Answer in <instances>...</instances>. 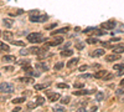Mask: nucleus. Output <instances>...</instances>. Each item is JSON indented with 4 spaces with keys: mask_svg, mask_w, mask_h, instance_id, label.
<instances>
[{
    "mask_svg": "<svg viewBox=\"0 0 124 112\" xmlns=\"http://www.w3.org/2000/svg\"><path fill=\"white\" fill-rule=\"evenodd\" d=\"M29 19H30V21H32V23H42V21H46L48 19V15L47 14H41L37 10H32V11L30 13Z\"/></svg>",
    "mask_w": 124,
    "mask_h": 112,
    "instance_id": "obj_1",
    "label": "nucleus"
},
{
    "mask_svg": "<svg viewBox=\"0 0 124 112\" xmlns=\"http://www.w3.org/2000/svg\"><path fill=\"white\" fill-rule=\"evenodd\" d=\"M27 40L30 43L32 44H37V43H42L44 39H42V35H41L40 33H31L27 35Z\"/></svg>",
    "mask_w": 124,
    "mask_h": 112,
    "instance_id": "obj_2",
    "label": "nucleus"
},
{
    "mask_svg": "<svg viewBox=\"0 0 124 112\" xmlns=\"http://www.w3.org/2000/svg\"><path fill=\"white\" fill-rule=\"evenodd\" d=\"M0 92L1 94H13L14 92V85L9 82H1L0 84Z\"/></svg>",
    "mask_w": 124,
    "mask_h": 112,
    "instance_id": "obj_3",
    "label": "nucleus"
},
{
    "mask_svg": "<svg viewBox=\"0 0 124 112\" xmlns=\"http://www.w3.org/2000/svg\"><path fill=\"white\" fill-rule=\"evenodd\" d=\"M63 43V37H56L54 41H48L46 45H45V49L48 47V46H57V45H61Z\"/></svg>",
    "mask_w": 124,
    "mask_h": 112,
    "instance_id": "obj_4",
    "label": "nucleus"
},
{
    "mask_svg": "<svg viewBox=\"0 0 124 112\" xmlns=\"http://www.w3.org/2000/svg\"><path fill=\"white\" fill-rule=\"evenodd\" d=\"M94 94L93 90H78V91H73V95L76 96H82V95H92Z\"/></svg>",
    "mask_w": 124,
    "mask_h": 112,
    "instance_id": "obj_5",
    "label": "nucleus"
},
{
    "mask_svg": "<svg viewBox=\"0 0 124 112\" xmlns=\"http://www.w3.org/2000/svg\"><path fill=\"white\" fill-rule=\"evenodd\" d=\"M46 94L48 96V101L50 102H55L60 98V94H55V92H50V91H46Z\"/></svg>",
    "mask_w": 124,
    "mask_h": 112,
    "instance_id": "obj_6",
    "label": "nucleus"
},
{
    "mask_svg": "<svg viewBox=\"0 0 124 112\" xmlns=\"http://www.w3.org/2000/svg\"><path fill=\"white\" fill-rule=\"evenodd\" d=\"M116 25H117L116 21H106V23H102L101 27H102V29H108V30H110V29H114Z\"/></svg>",
    "mask_w": 124,
    "mask_h": 112,
    "instance_id": "obj_7",
    "label": "nucleus"
},
{
    "mask_svg": "<svg viewBox=\"0 0 124 112\" xmlns=\"http://www.w3.org/2000/svg\"><path fill=\"white\" fill-rule=\"evenodd\" d=\"M106 54V51L103 49H97V50H93V51L91 52V56L92 57H101Z\"/></svg>",
    "mask_w": 124,
    "mask_h": 112,
    "instance_id": "obj_8",
    "label": "nucleus"
},
{
    "mask_svg": "<svg viewBox=\"0 0 124 112\" xmlns=\"http://www.w3.org/2000/svg\"><path fill=\"white\" fill-rule=\"evenodd\" d=\"M120 60V54H110L108 56H106V61H118Z\"/></svg>",
    "mask_w": 124,
    "mask_h": 112,
    "instance_id": "obj_9",
    "label": "nucleus"
},
{
    "mask_svg": "<svg viewBox=\"0 0 124 112\" xmlns=\"http://www.w3.org/2000/svg\"><path fill=\"white\" fill-rule=\"evenodd\" d=\"M78 61H79V59L78 57H73V59H71L68 62H67V67L68 69H72V67H75L77 64H78Z\"/></svg>",
    "mask_w": 124,
    "mask_h": 112,
    "instance_id": "obj_10",
    "label": "nucleus"
},
{
    "mask_svg": "<svg viewBox=\"0 0 124 112\" xmlns=\"http://www.w3.org/2000/svg\"><path fill=\"white\" fill-rule=\"evenodd\" d=\"M1 60L4 61V62H14V61L16 60L14 55H5L1 57Z\"/></svg>",
    "mask_w": 124,
    "mask_h": 112,
    "instance_id": "obj_11",
    "label": "nucleus"
},
{
    "mask_svg": "<svg viewBox=\"0 0 124 112\" xmlns=\"http://www.w3.org/2000/svg\"><path fill=\"white\" fill-rule=\"evenodd\" d=\"M35 66H36L37 70H41V71H47V70H48V66H47L45 62H37Z\"/></svg>",
    "mask_w": 124,
    "mask_h": 112,
    "instance_id": "obj_12",
    "label": "nucleus"
},
{
    "mask_svg": "<svg viewBox=\"0 0 124 112\" xmlns=\"http://www.w3.org/2000/svg\"><path fill=\"white\" fill-rule=\"evenodd\" d=\"M73 55V51H72V50H62L61 51V56L62 57H70V56H72Z\"/></svg>",
    "mask_w": 124,
    "mask_h": 112,
    "instance_id": "obj_13",
    "label": "nucleus"
},
{
    "mask_svg": "<svg viewBox=\"0 0 124 112\" xmlns=\"http://www.w3.org/2000/svg\"><path fill=\"white\" fill-rule=\"evenodd\" d=\"M13 33L11 31H4V34H3V37L6 40V41H11L13 40Z\"/></svg>",
    "mask_w": 124,
    "mask_h": 112,
    "instance_id": "obj_14",
    "label": "nucleus"
},
{
    "mask_svg": "<svg viewBox=\"0 0 124 112\" xmlns=\"http://www.w3.org/2000/svg\"><path fill=\"white\" fill-rule=\"evenodd\" d=\"M108 74V71H106V70H102V71H97V72L94 74V77H97V78H103L106 75Z\"/></svg>",
    "mask_w": 124,
    "mask_h": 112,
    "instance_id": "obj_15",
    "label": "nucleus"
},
{
    "mask_svg": "<svg viewBox=\"0 0 124 112\" xmlns=\"http://www.w3.org/2000/svg\"><path fill=\"white\" fill-rule=\"evenodd\" d=\"M70 30V27H62V29H58V30H56V31H52L51 33V35H56V34H65V33H67Z\"/></svg>",
    "mask_w": 124,
    "mask_h": 112,
    "instance_id": "obj_16",
    "label": "nucleus"
},
{
    "mask_svg": "<svg viewBox=\"0 0 124 112\" xmlns=\"http://www.w3.org/2000/svg\"><path fill=\"white\" fill-rule=\"evenodd\" d=\"M113 50H114L116 54H123V52H124V46H123V45L114 46V47H113Z\"/></svg>",
    "mask_w": 124,
    "mask_h": 112,
    "instance_id": "obj_17",
    "label": "nucleus"
},
{
    "mask_svg": "<svg viewBox=\"0 0 124 112\" xmlns=\"http://www.w3.org/2000/svg\"><path fill=\"white\" fill-rule=\"evenodd\" d=\"M19 81H21V82H24V84H31V82H34V78H31V77H20Z\"/></svg>",
    "mask_w": 124,
    "mask_h": 112,
    "instance_id": "obj_18",
    "label": "nucleus"
},
{
    "mask_svg": "<svg viewBox=\"0 0 124 112\" xmlns=\"http://www.w3.org/2000/svg\"><path fill=\"white\" fill-rule=\"evenodd\" d=\"M47 86H48V84H37V85H35V86H34V88H35V90H37V91H40V90L46 88Z\"/></svg>",
    "mask_w": 124,
    "mask_h": 112,
    "instance_id": "obj_19",
    "label": "nucleus"
},
{
    "mask_svg": "<svg viewBox=\"0 0 124 112\" xmlns=\"http://www.w3.org/2000/svg\"><path fill=\"white\" fill-rule=\"evenodd\" d=\"M3 21H4V25H5L6 27H10V26H13V24H14V21H13L11 19H4Z\"/></svg>",
    "mask_w": 124,
    "mask_h": 112,
    "instance_id": "obj_20",
    "label": "nucleus"
},
{
    "mask_svg": "<svg viewBox=\"0 0 124 112\" xmlns=\"http://www.w3.org/2000/svg\"><path fill=\"white\" fill-rule=\"evenodd\" d=\"M29 50V54H35V55H37L39 52H40V47H30V49H27Z\"/></svg>",
    "mask_w": 124,
    "mask_h": 112,
    "instance_id": "obj_21",
    "label": "nucleus"
},
{
    "mask_svg": "<svg viewBox=\"0 0 124 112\" xmlns=\"http://www.w3.org/2000/svg\"><path fill=\"white\" fill-rule=\"evenodd\" d=\"M86 43L89 44V45H93V44H97V43H98V40H97L96 37H88V39L86 40Z\"/></svg>",
    "mask_w": 124,
    "mask_h": 112,
    "instance_id": "obj_22",
    "label": "nucleus"
},
{
    "mask_svg": "<svg viewBox=\"0 0 124 112\" xmlns=\"http://www.w3.org/2000/svg\"><path fill=\"white\" fill-rule=\"evenodd\" d=\"M25 101V97H16V98H14L11 102L13 103H15V105H17V103H21V102H24Z\"/></svg>",
    "mask_w": 124,
    "mask_h": 112,
    "instance_id": "obj_23",
    "label": "nucleus"
},
{
    "mask_svg": "<svg viewBox=\"0 0 124 112\" xmlns=\"http://www.w3.org/2000/svg\"><path fill=\"white\" fill-rule=\"evenodd\" d=\"M36 103H37V106H39V105L42 106V105L45 103V98H44L42 96H39V97L36 98Z\"/></svg>",
    "mask_w": 124,
    "mask_h": 112,
    "instance_id": "obj_24",
    "label": "nucleus"
},
{
    "mask_svg": "<svg viewBox=\"0 0 124 112\" xmlns=\"http://www.w3.org/2000/svg\"><path fill=\"white\" fill-rule=\"evenodd\" d=\"M9 45L4 44V43H0V51H9Z\"/></svg>",
    "mask_w": 124,
    "mask_h": 112,
    "instance_id": "obj_25",
    "label": "nucleus"
},
{
    "mask_svg": "<svg viewBox=\"0 0 124 112\" xmlns=\"http://www.w3.org/2000/svg\"><path fill=\"white\" fill-rule=\"evenodd\" d=\"M116 95H117V96H122V95H124V85H122V86L116 91Z\"/></svg>",
    "mask_w": 124,
    "mask_h": 112,
    "instance_id": "obj_26",
    "label": "nucleus"
},
{
    "mask_svg": "<svg viewBox=\"0 0 124 112\" xmlns=\"http://www.w3.org/2000/svg\"><path fill=\"white\" fill-rule=\"evenodd\" d=\"M103 98H104V94L103 92H97L96 94V100L97 101H103Z\"/></svg>",
    "mask_w": 124,
    "mask_h": 112,
    "instance_id": "obj_27",
    "label": "nucleus"
},
{
    "mask_svg": "<svg viewBox=\"0 0 124 112\" xmlns=\"http://www.w3.org/2000/svg\"><path fill=\"white\" fill-rule=\"evenodd\" d=\"M70 101H71L70 96H66V97H63V98L61 100V103L62 105H67V103H70Z\"/></svg>",
    "mask_w": 124,
    "mask_h": 112,
    "instance_id": "obj_28",
    "label": "nucleus"
},
{
    "mask_svg": "<svg viewBox=\"0 0 124 112\" xmlns=\"http://www.w3.org/2000/svg\"><path fill=\"white\" fill-rule=\"evenodd\" d=\"M17 64L21 66H25V65H30V61L29 60H20V61H17Z\"/></svg>",
    "mask_w": 124,
    "mask_h": 112,
    "instance_id": "obj_29",
    "label": "nucleus"
},
{
    "mask_svg": "<svg viewBox=\"0 0 124 112\" xmlns=\"http://www.w3.org/2000/svg\"><path fill=\"white\" fill-rule=\"evenodd\" d=\"M113 69H114V70H124V64H117V65H114V66H113Z\"/></svg>",
    "mask_w": 124,
    "mask_h": 112,
    "instance_id": "obj_30",
    "label": "nucleus"
},
{
    "mask_svg": "<svg viewBox=\"0 0 124 112\" xmlns=\"http://www.w3.org/2000/svg\"><path fill=\"white\" fill-rule=\"evenodd\" d=\"M11 43L14 44V45H16V46H25V43L24 41H14V40H11Z\"/></svg>",
    "mask_w": 124,
    "mask_h": 112,
    "instance_id": "obj_31",
    "label": "nucleus"
},
{
    "mask_svg": "<svg viewBox=\"0 0 124 112\" xmlns=\"http://www.w3.org/2000/svg\"><path fill=\"white\" fill-rule=\"evenodd\" d=\"M24 10H17V11H14V13H9L10 16H15V15H19V14H23Z\"/></svg>",
    "mask_w": 124,
    "mask_h": 112,
    "instance_id": "obj_32",
    "label": "nucleus"
},
{
    "mask_svg": "<svg viewBox=\"0 0 124 112\" xmlns=\"http://www.w3.org/2000/svg\"><path fill=\"white\" fill-rule=\"evenodd\" d=\"M62 67H63V62H61V61L55 65V70H61Z\"/></svg>",
    "mask_w": 124,
    "mask_h": 112,
    "instance_id": "obj_33",
    "label": "nucleus"
},
{
    "mask_svg": "<svg viewBox=\"0 0 124 112\" xmlns=\"http://www.w3.org/2000/svg\"><path fill=\"white\" fill-rule=\"evenodd\" d=\"M57 87H58V88H68L70 86L66 85V84H57Z\"/></svg>",
    "mask_w": 124,
    "mask_h": 112,
    "instance_id": "obj_34",
    "label": "nucleus"
},
{
    "mask_svg": "<svg viewBox=\"0 0 124 112\" xmlns=\"http://www.w3.org/2000/svg\"><path fill=\"white\" fill-rule=\"evenodd\" d=\"M54 110H55V111H65V107H63V106H55Z\"/></svg>",
    "mask_w": 124,
    "mask_h": 112,
    "instance_id": "obj_35",
    "label": "nucleus"
},
{
    "mask_svg": "<svg viewBox=\"0 0 124 112\" xmlns=\"http://www.w3.org/2000/svg\"><path fill=\"white\" fill-rule=\"evenodd\" d=\"M79 77L81 78H92V75L91 74H85V75H81Z\"/></svg>",
    "mask_w": 124,
    "mask_h": 112,
    "instance_id": "obj_36",
    "label": "nucleus"
},
{
    "mask_svg": "<svg viewBox=\"0 0 124 112\" xmlns=\"http://www.w3.org/2000/svg\"><path fill=\"white\" fill-rule=\"evenodd\" d=\"M37 106V103H27V108L29 110H32V108H35Z\"/></svg>",
    "mask_w": 124,
    "mask_h": 112,
    "instance_id": "obj_37",
    "label": "nucleus"
},
{
    "mask_svg": "<svg viewBox=\"0 0 124 112\" xmlns=\"http://www.w3.org/2000/svg\"><path fill=\"white\" fill-rule=\"evenodd\" d=\"M94 29H96V27H87V29L85 30V31H83V33H85V34H88V33H91V31H93V30H94Z\"/></svg>",
    "mask_w": 124,
    "mask_h": 112,
    "instance_id": "obj_38",
    "label": "nucleus"
},
{
    "mask_svg": "<svg viewBox=\"0 0 124 112\" xmlns=\"http://www.w3.org/2000/svg\"><path fill=\"white\" fill-rule=\"evenodd\" d=\"M96 35H106V31H102V30L96 29Z\"/></svg>",
    "mask_w": 124,
    "mask_h": 112,
    "instance_id": "obj_39",
    "label": "nucleus"
},
{
    "mask_svg": "<svg viewBox=\"0 0 124 112\" xmlns=\"http://www.w3.org/2000/svg\"><path fill=\"white\" fill-rule=\"evenodd\" d=\"M75 87L76 88H81V87H83V84H82V82H76L75 84Z\"/></svg>",
    "mask_w": 124,
    "mask_h": 112,
    "instance_id": "obj_40",
    "label": "nucleus"
},
{
    "mask_svg": "<svg viewBox=\"0 0 124 112\" xmlns=\"http://www.w3.org/2000/svg\"><path fill=\"white\" fill-rule=\"evenodd\" d=\"M56 26V24H51V25H47V26H45V29L46 30H50V29H54Z\"/></svg>",
    "mask_w": 124,
    "mask_h": 112,
    "instance_id": "obj_41",
    "label": "nucleus"
},
{
    "mask_svg": "<svg viewBox=\"0 0 124 112\" xmlns=\"http://www.w3.org/2000/svg\"><path fill=\"white\" fill-rule=\"evenodd\" d=\"M4 70H5V71H10V72H11V71H14V67H11V66H6V67H4Z\"/></svg>",
    "mask_w": 124,
    "mask_h": 112,
    "instance_id": "obj_42",
    "label": "nucleus"
},
{
    "mask_svg": "<svg viewBox=\"0 0 124 112\" xmlns=\"http://www.w3.org/2000/svg\"><path fill=\"white\" fill-rule=\"evenodd\" d=\"M87 69H88V66H87V65H82V66L79 67V71H86Z\"/></svg>",
    "mask_w": 124,
    "mask_h": 112,
    "instance_id": "obj_43",
    "label": "nucleus"
},
{
    "mask_svg": "<svg viewBox=\"0 0 124 112\" xmlns=\"http://www.w3.org/2000/svg\"><path fill=\"white\" fill-rule=\"evenodd\" d=\"M83 46H85L83 44H77V45H76V47H77V49H79V50H81V49H83Z\"/></svg>",
    "mask_w": 124,
    "mask_h": 112,
    "instance_id": "obj_44",
    "label": "nucleus"
},
{
    "mask_svg": "<svg viewBox=\"0 0 124 112\" xmlns=\"http://www.w3.org/2000/svg\"><path fill=\"white\" fill-rule=\"evenodd\" d=\"M120 85H124V78L122 80V82H120Z\"/></svg>",
    "mask_w": 124,
    "mask_h": 112,
    "instance_id": "obj_45",
    "label": "nucleus"
},
{
    "mask_svg": "<svg viewBox=\"0 0 124 112\" xmlns=\"http://www.w3.org/2000/svg\"><path fill=\"white\" fill-rule=\"evenodd\" d=\"M0 35H1V33H0Z\"/></svg>",
    "mask_w": 124,
    "mask_h": 112,
    "instance_id": "obj_46",
    "label": "nucleus"
},
{
    "mask_svg": "<svg viewBox=\"0 0 124 112\" xmlns=\"http://www.w3.org/2000/svg\"><path fill=\"white\" fill-rule=\"evenodd\" d=\"M0 52H1V51H0Z\"/></svg>",
    "mask_w": 124,
    "mask_h": 112,
    "instance_id": "obj_47",
    "label": "nucleus"
}]
</instances>
